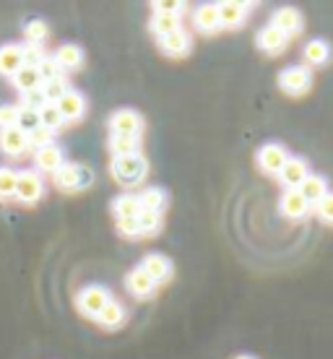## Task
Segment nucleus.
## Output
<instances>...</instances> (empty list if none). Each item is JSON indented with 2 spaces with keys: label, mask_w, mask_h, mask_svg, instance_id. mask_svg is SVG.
Segmentation results:
<instances>
[{
  "label": "nucleus",
  "mask_w": 333,
  "mask_h": 359,
  "mask_svg": "<svg viewBox=\"0 0 333 359\" xmlns=\"http://www.w3.org/2000/svg\"><path fill=\"white\" fill-rule=\"evenodd\" d=\"M146 170H149V167H146V159L141 156V154H133V156H117L115 162H112V175H115L117 182L125 185V188L138 185V182L144 180Z\"/></svg>",
  "instance_id": "nucleus-1"
},
{
  "label": "nucleus",
  "mask_w": 333,
  "mask_h": 359,
  "mask_svg": "<svg viewBox=\"0 0 333 359\" xmlns=\"http://www.w3.org/2000/svg\"><path fill=\"white\" fill-rule=\"evenodd\" d=\"M279 86L289 97H302L313 86V73L307 71V68H302V65H292L287 71H281Z\"/></svg>",
  "instance_id": "nucleus-2"
},
{
  "label": "nucleus",
  "mask_w": 333,
  "mask_h": 359,
  "mask_svg": "<svg viewBox=\"0 0 333 359\" xmlns=\"http://www.w3.org/2000/svg\"><path fill=\"white\" fill-rule=\"evenodd\" d=\"M141 128H144V123H141L138 112H133V109H120V112H115V115L109 117V130H112V135H123V138H135L138 141Z\"/></svg>",
  "instance_id": "nucleus-3"
},
{
  "label": "nucleus",
  "mask_w": 333,
  "mask_h": 359,
  "mask_svg": "<svg viewBox=\"0 0 333 359\" xmlns=\"http://www.w3.org/2000/svg\"><path fill=\"white\" fill-rule=\"evenodd\" d=\"M107 302H109V292L102 287H86L81 294H79V307H81L89 318H100V313L107 307Z\"/></svg>",
  "instance_id": "nucleus-4"
},
{
  "label": "nucleus",
  "mask_w": 333,
  "mask_h": 359,
  "mask_svg": "<svg viewBox=\"0 0 333 359\" xmlns=\"http://www.w3.org/2000/svg\"><path fill=\"white\" fill-rule=\"evenodd\" d=\"M287 159H289V154L281 144H266L261 151H258V164H261V170L269 172V175H279L281 167L287 164Z\"/></svg>",
  "instance_id": "nucleus-5"
},
{
  "label": "nucleus",
  "mask_w": 333,
  "mask_h": 359,
  "mask_svg": "<svg viewBox=\"0 0 333 359\" xmlns=\"http://www.w3.org/2000/svg\"><path fill=\"white\" fill-rule=\"evenodd\" d=\"M307 177H310L307 162H305V159H299V156H289L287 164H284V167H281V172H279V180L287 185L289 190H297Z\"/></svg>",
  "instance_id": "nucleus-6"
},
{
  "label": "nucleus",
  "mask_w": 333,
  "mask_h": 359,
  "mask_svg": "<svg viewBox=\"0 0 333 359\" xmlns=\"http://www.w3.org/2000/svg\"><path fill=\"white\" fill-rule=\"evenodd\" d=\"M42 180L36 177L34 172H21L16 182V198L21 203H36L42 198Z\"/></svg>",
  "instance_id": "nucleus-7"
},
{
  "label": "nucleus",
  "mask_w": 333,
  "mask_h": 359,
  "mask_svg": "<svg viewBox=\"0 0 333 359\" xmlns=\"http://www.w3.org/2000/svg\"><path fill=\"white\" fill-rule=\"evenodd\" d=\"M271 27L281 29L287 36L297 34V32H302V13H299L297 8H292V6H284V8H279L273 13Z\"/></svg>",
  "instance_id": "nucleus-8"
},
{
  "label": "nucleus",
  "mask_w": 333,
  "mask_h": 359,
  "mask_svg": "<svg viewBox=\"0 0 333 359\" xmlns=\"http://www.w3.org/2000/svg\"><path fill=\"white\" fill-rule=\"evenodd\" d=\"M287 42H289V36L281 32V29H276V27H266L258 34V47H261L263 53H269V55H279V53H284L287 50Z\"/></svg>",
  "instance_id": "nucleus-9"
},
{
  "label": "nucleus",
  "mask_w": 333,
  "mask_h": 359,
  "mask_svg": "<svg viewBox=\"0 0 333 359\" xmlns=\"http://www.w3.org/2000/svg\"><path fill=\"white\" fill-rule=\"evenodd\" d=\"M24 68V50L16 45L0 47V76H16Z\"/></svg>",
  "instance_id": "nucleus-10"
},
{
  "label": "nucleus",
  "mask_w": 333,
  "mask_h": 359,
  "mask_svg": "<svg viewBox=\"0 0 333 359\" xmlns=\"http://www.w3.org/2000/svg\"><path fill=\"white\" fill-rule=\"evenodd\" d=\"M310 211V203H307L299 190H287L284 198H281V214L287 219H302Z\"/></svg>",
  "instance_id": "nucleus-11"
},
{
  "label": "nucleus",
  "mask_w": 333,
  "mask_h": 359,
  "mask_svg": "<svg viewBox=\"0 0 333 359\" xmlns=\"http://www.w3.org/2000/svg\"><path fill=\"white\" fill-rule=\"evenodd\" d=\"M29 146V138L27 133H21L18 128H6V130H0V149L11 156H16V154H24Z\"/></svg>",
  "instance_id": "nucleus-12"
},
{
  "label": "nucleus",
  "mask_w": 333,
  "mask_h": 359,
  "mask_svg": "<svg viewBox=\"0 0 333 359\" xmlns=\"http://www.w3.org/2000/svg\"><path fill=\"white\" fill-rule=\"evenodd\" d=\"M297 190L302 193V198H305L307 203H320L328 196V180L320 177V175H310Z\"/></svg>",
  "instance_id": "nucleus-13"
},
{
  "label": "nucleus",
  "mask_w": 333,
  "mask_h": 359,
  "mask_svg": "<svg viewBox=\"0 0 333 359\" xmlns=\"http://www.w3.org/2000/svg\"><path fill=\"white\" fill-rule=\"evenodd\" d=\"M36 167L42 172H57L60 167H63V151L57 149L55 144L45 146V149H36V156H34Z\"/></svg>",
  "instance_id": "nucleus-14"
},
{
  "label": "nucleus",
  "mask_w": 333,
  "mask_h": 359,
  "mask_svg": "<svg viewBox=\"0 0 333 359\" xmlns=\"http://www.w3.org/2000/svg\"><path fill=\"white\" fill-rule=\"evenodd\" d=\"M57 109H60L63 120H79L83 115V109H86V102H83L79 91H65L63 99L57 102Z\"/></svg>",
  "instance_id": "nucleus-15"
},
{
  "label": "nucleus",
  "mask_w": 333,
  "mask_h": 359,
  "mask_svg": "<svg viewBox=\"0 0 333 359\" xmlns=\"http://www.w3.org/2000/svg\"><path fill=\"white\" fill-rule=\"evenodd\" d=\"M141 269L151 276L154 284H162V281H167V278L172 276V263L167 261L164 255H149Z\"/></svg>",
  "instance_id": "nucleus-16"
},
{
  "label": "nucleus",
  "mask_w": 333,
  "mask_h": 359,
  "mask_svg": "<svg viewBox=\"0 0 333 359\" xmlns=\"http://www.w3.org/2000/svg\"><path fill=\"white\" fill-rule=\"evenodd\" d=\"M247 3H222L219 6V21H222V27H240L245 21V13H247Z\"/></svg>",
  "instance_id": "nucleus-17"
},
{
  "label": "nucleus",
  "mask_w": 333,
  "mask_h": 359,
  "mask_svg": "<svg viewBox=\"0 0 333 359\" xmlns=\"http://www.w3.org/2000/svg\"><path fill=\"white\" fill-rule=\"evenodd\" d=\"M302 55H305V63L325 65L328 60H331V45H328L325 39H313V42H307L305 45Z\"/></svg>",
  "instance_id": "nucleus-18"
},
{
  "label": "nucleus",
  "mask_w": 333,
  "mask_h": 359,
  "mask_svg": "<svg viewBox=\"0 0 333 359\" xmlns=\"http://www.w3.org/2000/svg\"><path fill=\"white\" fill-rule=\"evenodd\" d=\"M55 60H57V65H60L63 71H76V68H81V63H83L81 47L63 45L60 50H57V53H55Z\"/></svg>",
  "instance_id": "nucleus-19"
},
{
  "label": "nucleus",
  "mask_w": 333,
  "mask_h": 359,
  "mask_svg": "<svg viewBox=\"0 0 333 359\" xmlns=\"http://www.w3.org/2000/svg\"><path fill=\"white\" fill-rule=\"evenodd\" d=\"M196 27H198L201 32H206V34L222 29V21H219V6H201V8L196 11Z\"/></svg>",
  "instance_id": "nucleus-20"
},
{
  "label": "nucleus",
  "mask_w": 333,
  "mask_h": 359,
  "mask_svg": "<svg viewBox=\"0 0 333 359\" xmlns=\"http://www.w3.org/2000/svg\"><path fill=\"white\" fill-rule=\"evenodd\" d=\"M13 86H16L21 94H29V91H34V89H42L39 71H36V68H29V65H24V68L13 76Z\"/></svg>",
  "instance_id": "nucleus-21"
},
{
  "label": "nucleus",
  "mask_w": 333,
  "mask_h": 359,
  "mask_svg": "<svg viewBox=\"0 0 333 359\" xmlns=\"http://www.w3.org/2000/svg\"><path fill=\"white\" fill-rule=\"evenodd\" d=\"M154 287H156V284H154L151 276H149L144 269H135L128 273V289H130L135 297H149L154 292Z\"/></svg>",
  "instance_id": "nucleus-22"
},
{
  "label": "nucleus",
  "mask_w": 333,
  "mask_h": 359,
  "mask_svg": "<svg viewBox=\"0 0 333 359\" xmlns=\"http://www.w3.org/2000/svg\"><path fill=\"white\" fill-rule=\"evenodd\" d=\"M162 50L167 55H185L190 53V36L185 32H172V34L162 36Z\"/></svg>",
  "instance_id": "nucleus-23"
},
{
  "label": "nucleus",
  "mask_w": 333,
  "mask_h": 359,
  "mask_svg": "<svg viewBox=\"0 0 333 359\" xmlns=\"http://www.w3.org/2000/svg\"><path fill=\"white\" fill-rule=\"evenodd\" d=\"M112 211H115L117 222H120V219H138V214H141V203H138V196H120L115 201Z\"/></svg>",
  "instance_id": "nucleus-24"
},
{
  "label": "nucleus",
  "mask_w": 333,
  "mask_h": 359,
  "mask_svg": "<svg viewBox=\"0 0 333 359\" xmlns=\"http://www.w3.org/2000/svg\"><path fill=\"white\" fill-rule=\"evenodd\" d=\"M151 32L159 36H167L172 32H180V16H167V13H154Z\"/></svg>",
  "instance_id": "nucleus-25"
},
{
  "label": "nucleus",
  "mask_w": 333,
  "mask_h": 359,
  "mask_svg": "<svg viewBox=\"0 0 333 359\" xmlns=\"http://www.w3.org/2000/svg\"><path fill=\"white\" fill-rule=\"evenodd\" d=\"M97 320H100L102 325H107V328H115V325H120L125 320V307L120 305V302H115V299H109L107 307L102 310Z\"/></svg>",
  "instance_id": "nucleus-26"
},
{
  "label": "nucleus",
  "mask_w": 333,
  "mask_h": 359,
  "mask_svg": "<svg viewBox=\"0 0 333 359\" xmlns=\"http://www.w3.org/2000/svg\"><path fill=\"white\" fill-rule=\"evenodd\" d=\"M42 126V120H39V109H29V107H18V120H16V128L21 133H32L36 128Z\"/></svg>",
  "instance_id": "nucleus-27"
},
{
  "label": "nucleus",
  "mask_w": 333,
  "mask_h": 359,
  "mask_svg": "<svg viewBox=\"0 0 333 359\" xmlns=\"http://www.w3.org/2000/svg\"><path fill=\"white\" fill-rule=\"evenodd\" d=\"M65 91H71V89H68L65 76H57V79H53V81L42 83V94H45V99L50 102V104H57V102L63 99Z\"/></svg>",
  "instance_id": "nucleus-28"
},
{
  "label": "nucleus",
  "mask_w": 333,
  "mask_h": 359,
  "mask_svg": "<svg viewBox=\"0 0 333 359\" xmlns=\"http://www.w3.org/2000/svg\"><path fill=\"white\" fill-rule=\"evenodd\" d=\"M138 203H141V208H146V211H159V208L167 203V196H164L159 188H146L141 196H138Z\"/></svg>",
  "instance_id": "nucleus-29"
},
{
  "label": "nucleus",
  "mask_w": 333,
  "mask_h": 359,
  "mask_svg": "<svg viewBox=\"0 0 333 359\" xmlns=\"http://www.w3.org/2000/svg\"><path fill=\"white\" fill-rule=\"evenodd\" d=\"M39 120H42V128L53 130V133L65 123L63 115H60V109H57V104H50V102H47L45 107L39 109Z\"/></svg>",
  "instance_id": "nucleus-30"
},
{
  "label": "nucleus",
  "mask_w": 333,
  "mask_h": 359,
  "mask_svg": "<svg viewBox=\"0 0 333 359\" xmlns=\"http://www.w3.org/2000/svg\"><path fill=\"white\" fill-rule=\"evenodd\" d=\"M109 149L115 154V159L117 156H133V154H138V141L135 138H123V135H112Z\"/></svg>",
  "instance_id": "nucleus-31"
},
{
  "label": "nucleus",
  "mask_w": 333,
  "mask_h": 359,
  "mask_svg": "<svg viewBox=\"0 0 333 359\" xmlns=\"http://www.w3.org/2000/svg\"><path fill=\"white\" fill-rule=\"evenodd\" d=\"M159 224H162L159 211H146V208H141V214H138V229H141V234H156Z\"/></svg>",
  "instance_id": "nucleus-32"
},
{
  "label": "nucleus",
  "mask_w": 333,
  "mask_h": 359,
  "mask_svg": "<svg viewBox=\"0 0 333 359\" xmlns=\"http://www.w3.org/2000/svg\"><path fill=\"white\" fill-rule=\"evenodd\" d=\"M76 175H79V164H68L65 162L60 170L55 172V182L57 188H76Z\"/></svg>",
  "instance_id": "nucleus-33"
},
{
  "label": "nucleus",
  "mask_w": 333,
  "mask_h": 359,
  "mask_svg": "<svg viewBox=\"0 0 333 359\" xmlns=\"http://www.w3.org/2000/svg\"><path fill=\"white\" fill-rule=\"evenodd\" d=\"M36 71H39V79H42V83L53 81V79H57V76H63V68L57 65V60H55V57H45L42 63L36 65Z\"/></svg>",
  "instance_id": "nucleus-34"
},
{
  "label": "nucleus",
  "mask_w": 333,
  "mask_h": 359,
  "mask_svg": "<svg viewBox=\"0 0 333 359\" xmlns=\"http://www.w3.org/2000/svg\"><path fill=\"white\" fill-rule=\"evenodd\" d=\"M16 182H18L16 172L0 170V198H13V196H16Z\"/></svg>",
  "instance_id": "nucleus-35"
},
{
  "label": "nucleus",
  "mask_w": 333,
  "mask_h": 359,
  "mask_svg": "<svg viewBox=\"0 0 333 359\" xmlns=\"http://www.w3.org/2000/svg\"><path fill=\"white\" fill-rule=\"evenodd\" d=\"M24 34H27V39L32 42V45H39V42L47 36V24L42 21V18H34V21H29L27 24V32H24Z\"/></svg>",
  "instance_id": "nucleus-36"
},
{
  "label": "nucleus",
  "mask_w": 333,
  "mask_h": 359,
  "mask_svg": "<svg viewBox=\"0 0 333 359\" xmlns=\"http://www.w3.org/2000/svg\"><path fill=\"white\" fill-rule=\"evenodd\" d=\"M27 138H29V146H34V149H45V146L53 144V130H47V128L39 126L36 130H32Z\"/></svg>",
  "instance_id": "nucleus-37"
},
{
  "label": "nucleus",
  "mask_w": 333,
  "mask_h": 359,
  "mask_svg": "<svg viewBox=\"0 0 333 359\" xmlns=\"http://www.w3.org/2000/svg\"><path fill=\"white\" fill-rule=\"evenodd\" d=\"M315 211H318V219H320L323 224L333 226V193H328L320 203H315Z\"/></svg>",
  "instance_id": "nucleus-38"
},
{
  "label": "nucleus",
  "mask_w": 333,
  "mask_h": 359,
  "mask_svg": "<svg viewBox=\"0 0 333 359\" xmlns=\"http://www.w3.org/2000/svg\"><path fill=\"white\" fill-rule=\"evenodd\" d=\"M18 120V107L16 104H0V128H16Z\"/></svg>",
  "instance_id": "nucleus-39"
},
{
  "label": "nucleus",
  "mask_w": 333,
  "mask_h": 359,
  "mask_svg": "<svg viewBox=\"0 0 333 359\" xmlns=\"http://www.w3.org/2000/svg\"><path fill=\"white\" fill-rule=\"evenodd\" d=\"M47 104L45 94H42V89H34L29 91V94H24V104L21 107H29V109H42Z\"/></svg>",
  "instance_id": "nucleus-40"
},
{
  "label": "nucleus",
  "mask_w": 333,
  "mask_h": 359,
  "mask_svg": "<svg viewBox=\"0 0 333 359\" xmlns=\"http://www.w3.org/2000/svg\"><path fill=\"white\" fill-rule=\"evenodd\" d=\"M24 50V65H29V68H36V65L45 60V55H42V50H39V45H32V47H21Z\"/></svg>",
  "instance_id": "nucleus-41"
},
{
  "label": "nucleus",
  "mask_w": 333,
  "mask_h": 359,
  "mask_svg": "<svg viewBox=\"0 0 333 359\" xmlns=\"http://www.w3.org/2000/svg\"><path fill=\"white\" fill-rule=\"evenodd\" d=\"M180 11H182V3H177V0H162V3H156V13L180 16Z\"/></svg>",
  "instance_id": "nucleus-42"
},
{
  "label": "nucleus",
  "mask_w": 333,
  "mask_h": 359,
  "mask_svg": "<svg viewBox=\"0 0 333 359\" xmlns=\"http://www.w3.org/2000/svg\"><path fill=\"white\" fill-rule=\"evenodd\" d=\"M91 182H94V172H91L89 167H79V175H76V188H73V190L89 188Z\"/></svg>",
  "instance_id": "nucleus-43"
},
{
  "label": "nucleus",
  "mask_w": 333,
  "mask_h": 359,
  "mask_svg": "<svg viewBox=\"0 0 333 359\" xmlns=\"http://www.w3.org/2000/svg\"><path fill=\"white\" fill-rule=\"evenodd\" d=\"M117 226H120V232L128 234V237L141 234V229H138V219H120V222H117Z\"/></svg>",
  "instance_id": "nucleus-44"
},
{
  "label": "nucleus",
  "mask_w": 333,
  "mask_h": 359,
  "mask_svg": "<svg viewBox=\"0 0 333 359\" xmlns=\"http://www.w3.org/2000/svg\"><path fill=\"white\" fill-rule=\"evenodd\" d=\"M234 359H255V357H250V354H240V357H234Z\"/></svg>",
  "instance_id": "nucleus-45"
}]
</instances>
